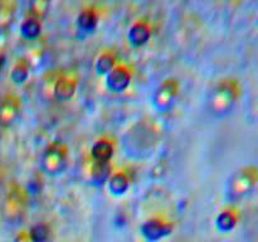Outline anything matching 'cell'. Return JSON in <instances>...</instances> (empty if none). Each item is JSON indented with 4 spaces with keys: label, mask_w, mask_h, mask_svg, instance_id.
Segmentation results:
<instances>
[{
    "label": "cell",
    "mask_w": 258,
    "mask_h": 242,
    "mask_svg": "<svg viewBox=\"0 0 258 242\" xmlns=\"http://www.w3.org/2000/svg\"><path fill=\"white\" fill-rule=\"evenodd\" d=\"M15 13V4L12 2L0 3V29H7L13 22Z\"/></svg>",
    "instance_id": "obj_4"
},
{
    "label": "cell",
    "mask_w": 258,
    "mask_h": 242,
    "mask_svg": "<svg viewBox=\"0 0 258 242\" xmlns=\"http://www.w3.org/2000/svg\"><path fill=\"white\" fill-rule=\"evenodd\" d=\"M234 102L233 88L229 86H221L217 88L211 97V106L214 112L224 113L232 107Z\"/></svg>",
    "instance_id": "obj_2"
},
{
    "label": "cell",
    "mask_w": 258,
    "mask_h": 242,
    "mask_svg": "<svg viewBox=\"0 0 258 242\" xmlns=\"http://www.w3.org/2000/svg\"><path fill=\"white\" fill-rule=\"evenodd\" d=\"M256 170L252 168H246L236 173L229 183V193L233 198H241L246 196L256 184Z\"/></svg>",
    "instance_id": "obj_1"
},
{
    "label": "cell",
    "mask_w": 258,
    "mask_h": 242,
    "mask_svg": "<svg viewBox=\"0 0 258 242\" xmlns=\"http://www.w3.org/2000/svg\"><path fill=\"white\" fill-rule=\"evenodd\" d=\"M22 209V198L18 191H12L7 197L5 202V211L8 214H17Z\"/></svg>",
    "instance_id": "obj_5"
},
{
    "label": "cell",
    "mask_w": 258,
    "mask_h": 242,
    "mask_svg": "<svg viewBox=\"0 0 258 242\" xmlns=\"http://www.w3.org/2000/svg\"><path fill=\"white\" fill-rule=\"evenodd\" d=\"M44 164L45 168L49 169V170H59L60 166H62L63 164V156L62 154L59 153V150H50L49 153L47 154V156H45Z\"/></svg>",
    "instance_id": "obj_6"
},
{
    "label": "cell",
    "mask_w": 258,
    "mask_h": 242,
    "mask_svg": "<svg viewBox=\"0 0 258 242\" xmlns=\"http://www.w3.org/2000/svg\"><path fill=\"white\" fill-rule=\"evenodd\" d=\"M18 115V102L13 97H5L0 101V124H10Z\"/></svg>",
    "instance_id": "obj_3"
}]
</instances>
